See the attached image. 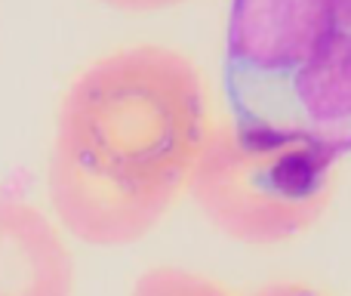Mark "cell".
Segmentation results:
<instances>
[{
    "mask_svg": "<svg viewBox=\"0 0 351 296\" xmlns=\"http://www.w3.org/2000/svg\"><path fill=\"white\" fill-rule=\"evenodd\" d=\"M130 296H234L222 284L179 266H154L142 272Z\"/></svg>",
    "mask_w": 351,
    "mask_h": 296,
    "instance_id": "obj_5",
    "label": "cell"
},
{
    "mask_svg": "<svg viewBox=\"0 0 351 296\" xmlns=\"http://www.w3.org/2000/svg\"><path fill=\"white\" fill-rule=\"evenodd\" d=\"M225 96L234 127L351 151V0H231Z\"/></svg>",
    "mask_w": 351,
    "mask_h": 296,
    "instance_id": "obj_2",
    "label": "cell"
},
{
    "mask_svg": "<svg viewBox=\"0 0 351 296\" xmlns=\"http://www.w3.org/2000/svg\"><path fill=\"white\" fill-rule=\"evenodd\" d=\"M108 6H117V10H130V12H148V10H164V6L182 3V0H102Z\"/></svg>",
    "mask_w": 351,
    "mask_h": 296,
    "instance_id": "obj_7",
    "label": "cell"
},
{
    "mask_svg": "<svg viewBox=\"0 0 351 296\" xmlns=\"http://www.w3.org/2000/svg\"><path fill=\"white\" fill-rule=\"evenodd\" d=\"M250 296H324V293L311 291V287H305V284H265Z\"/></svg>",
    "mask_w": 351,
    "mask_h": 296,
    "instance_id": "obj_6",
    "label": "cell"
},
{
    "mask_svg": "<svg viewBox=\"0 0 351 296\" xmlns=\"http://www.w3.org/2000/svg\"><path fill=\"white\" fill-rule=\"evenodd\" d=\"M206 127L185 53L136 43L99 56L56 111L47 188L59 223L93 247L145 238L185 192Z\"/></svg>",
    "mask_w": 351,
    "mask_h": 296,
    "instance_id": "obj_1",
    "label": "cell"
},
{
    "mask_svg": "<svg viewBox=\"0 0 351 296\" xmlns=\"http://www.w3.org/2000/svg\"><path fill=\"white\" fill-rule=\"evenodd\" d=\"M333 151L305 139H268L234 124H210L188 176L204 219L247 247H274L305 235L330 204Z\"/></svg>",
    "mask_w": 351,
    "mask_h": 296,
    "instance_id": "obj_3",
    "label": "cell"
},
{
    "mask_svg": "<svg viewBox=\"0 0 351 296\" xmlns=\"http://www.w3.org/2000/svg\"><path fill=\"white\" fill-rule=\"evenodd\" d=\"M0 296H74V260L62 231L10 194H0Z\"/></svg>",
    "mask_w": 351,
    "mask_h": 296,
    "instance_id": "obj_4",
    "label": "cell"
}]
</instances>
